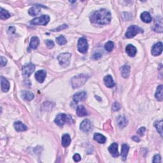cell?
Listing matches in <instances>:
<instances>
[{"instance_id":"obj_2","label":"cell","mask_w":163,"mask_h":163,"mask_svg":"<svg viewBox=\"0 0 163 163\" xmlns=\"http://www.w3.org/2000/svg\"><path fill=\"white\" fill-rule=\"evenodd\" d=\"M88 78L89 76L84 75V74H80V75L75 76L71 80V85L74 89L80 87L87 82Z\"/></svg>"},{"instance_id":"obj_31","label":"cell","mask_w":163,"mask_h":163,"mask_svg":"<svg viewBox=\"0 0 163 163\" xmlns=\"http://www.w3.org/2000/svg\"><path fill=\"white\" fill-rule=\"evenodd\" d=\"M10 17V14L7 10L3 9V8H0V18L1 19H7Z\"/></svg>"},{"instance_id":"obj_7","label":"cell","mask_w":163,"mask_h":163,"mask_svg":"<svg viewBox=\"0 0 163 163\" xmlns=\"http://www.w3.org/2000/svg\"><path fill=\"white\" fill-rule=\"evenodd\" d=\"M78 50L82 54H85L87 52L89 45L87 43V40L85 38H79L78 41Z\"/></svg>"},{"instance_id":"obj_1","label":"cell","mask_w":163,"mask_h":163,"mask_svg":"<svg viewBox=\"0 0 163 163\" xmlns=\"http://www.w3.org/2000/svg\"><path fill=\"white\" fill-rule=\"evenodd\" d=\"M111 19V13L107 9H100L96 11L91 17V21L94 24L105 25L108 24Z\"/></svg>"},{"instance_id":"obj_14","label":"cell","mask_w":163,"mask_h":163,"mask_svg":"<svg viewBox=\"0 0 163 163\" xmlns=\"http://www.w3.org/2000/svg\"><path fill=\"white\" fill-rule=\"evenodd\" d=\"M108 150H109L111 155L114 157H117L119 156L118 152V145L116 143H113L111 144L108 148Z\"/></svg>"},{"instance_id":"obj_4","label":"cell","mask_w":163,"mask_h":163,"mask_svg":"<svg viewBox=\"0 0 163 163\" xmlns=\"http://www.w3.org/2000/svg\"><path fill=\"white\" fill-rule=\"evenodd\" d=\"M143 32H144V30L141 28L137 26L136 25H133L128 28L125 36L127 38H131L135 36L137 34L142 33Z\"/></svg>"},{"instance_id":"obj_35","label":"cell","mask_w":163,"mask_h":163,"mask_svg":"<svg viewBox=\"0 0 163 163\" xmlns=\"http://www.w3.org/2000/svg\"><path fill=\"white\" fill-rule=\"evenodd\" d=\"M7 63V59L4 58L3 56H1V58H0V65H1V67L5 66V65Z\"/></svg>"},{"instance_id":"obj_20","label":"cell","mask_w":163,"mask_h":163,"mask_svg":"<svg viewBox=\"0 0 163 163\" xmlns=\"http://www.w3.org/2000/svg\"><path fill=\"white\" fill-rule=\"evenodd\" d=\"M155 97L157 100L159 101H162L163 99V86L162 85H160L157 88V91L155 94Z\"/></svg>"},{"instance_id":"obj_27","label":"cell","mask_w":163,"mask_h":163,"mask_svg":"<svg viewBox=\"0 0 163 163\" xmlns=\"http://www.w3.org/2000/svg\"><path fill=\"white\" fill-rule=\"evenodd\" d=\"M71 138L70 136L68 134H65L62 137V145L64 147H66L69 146L71 143Z\"/></svg>"},{"instance_id":"obj_38","label":"cell","mask_w":163,"mask_h":163,"mask_svg":"<svg viewBox=\"0 0 163 163\" xmlns=\"http://www.w3.org/2000/svg\"><path fill=\"white\" fill-rule=\"evenodd\" d=\"M112 109L114 111H117L120 109V105L118 102L114 103L112 106Z\"/></svg>"},{"instance_id":"obj_10","label":"cell","mask_w":163,"mask_h":163,"mask_svg":"<svg viewBox=\"0 0 163 163\" xmlns=\"http://www.w3.org/2000/svg\"><path fill=\"white\" fill-rule=\"evenodd\" d=\"M91 126H92V124H91V122L89 120L85 119L80 124V130L82 131L83 132L87 133L91 130Z\"/></svg>"},{"instance_id":"obj_42","label":"cell","mask_w":163,"mask_h":163,"mask_svg":"<svg viewBox=\"0 0 163 163\" xmlns=\"http://www.w3.org/2000/svg\"><path fill=\"white\" fill-rule=\"evenodd\" d=\"M101 57V54H99L98 53H96L95 54H94L93 56V58L94 59H98L99 58H100Z\"/></svg>"},{"instance_id":"obj_9","label":"cell","mask_w":163,"mask_h":163,"mask_svg":"<svg viewBox=\"0 0 163 163\" xmlns=\"http://www.w3.org/2000/svg\"><path fill=\"white\" fill-rule=\"evenodd\" d=\"M162 52V42L157 43L152 48V54L154 56H159Z\"/></svg>"},{"instance_id":"obj_26","label":"cell","mask_w":163,"mask_h":163,"mask_svg":"<svg viewBox=\"0 0 163 163\" xmlns=\"http://www.w3.org/2000/svg\"><path fill=\"white\" fill-rule=\"evenodd\" d=\"M129 150V147L127 144H123L122 145L121 156H122V159L123 161H125V160L126 159Z\"/></svg>"},{"instance_id":"obj_43","label":"cell","mask_w":163,"mask_h":163,"mask_svg":"<svg viewBox=\"0 0 163 163\" xmlns=\"http://www.w3.org/2000/svg\"><path fill=\"white\" fill-rule=\"evenodd\" d=\"M132 140H133V141L136 142H139L140 141V140L138 138V137H137V136L132 137Z\"/></svg>"},{"instance_id":"obj_8","label":"cell","mask_w":163,"mask_h":163,"mask_svg":"<svg viewBox=\"0 0 163 163\" xmlns=\"http://www.w3.org/2000/svg\"><path fill=\"white\" fill-rule=\"evenodd\" d=\"M35 70V65L30 63L27 64L22 66V75L25 78H28L33 73Z\"/></svg>"},{"instance_id":"obj_33","label":"cell","mask_w":163,"mask_h":163,"mask_svg":"<svg viewBox=\"0 0 163 163\" xmlns=\"http://www.w3.org/2000/svg\"><path fill=\"white\" fill-rule=\"evenodd\" d=\"M113 47H114V44L113 42L111 41L108 42L107 44L105 45V50H107L108 52H111V51H112V50L113 49Z\"/></svg>"},{"instance_id":"obj_24","label":"cell","mask_w":163,"mask_h":163,"mask_svg":"<svg viewBox=\"0 0 163 163\" xmlns=\"http://www.w3.org/2000/svg\"><path fill=\"white\" fill-rule=\"evenodd\" d=\"M76 114L79 117H84L87 115L88 113L84 106L80 105L76 108Z\"/></svg>"},{"instance_id":"obj_13","label":"cell","mask_w":163,"mask_h":163,"mask_svg":"<svg viewBox=\"0 0 163 163\" xmlns=\"http://www.w3.org/2000/svg\"><path fill=\"white\" fill-rule=\"evenodd\" d=\"M153 30L158 33L162 32V22L161 17H157L155 20V24H154Z\"/></svg>"},{"instance_id":"obj_22","label":"cell","mask_w":163,"mask_h":163,"mask_svg":"<svg viewBox=\"0 0 163 163\" xmlns=\"http://www.w3.org/2000/svg\"><path fill=\"white\" fill-rule=\"evenodd\" d=\"M21 96L24 100L26 101H31L34 98V94L31 92L28 91H23L21 93Z\"/></svg>"},{"instance_id":"obj_11","label":"cell","mask_w":163,"mask_h":163,"mask_svg":"<svg viewBox=\"0 0 163 163\" xmlns=\"http://www.w3.org/2000/svg\"><path fill=\"white\" fill-rule=\"evenodd\" d=\"M87 98V93L85 91H81V92L77 93L73 95V101L76 103H78L80 101H84Z\"/></svg>"},{"instance_id":"obj_6","label":"cell","mask_w":163,"mask_h":163,"mask_svg":"<svg viewBox=\"0 0 163 163\" xmlns=\"http://www.w3.org/2000/svg\"><path fill=\"white\" fill-rule=\"evenodd\" d=\"M50 21V17L47 15H43L38 18L34 19L30 22L33 25H45Z\"/></svg>"},{"instance_id":"obj_37","label":"cell","mask_w":163,"mask_h":163,"mask_svg":"<svg viewBox=\"0 0 163 163\" xmlns=\"http://www.w3.org/2000/svg\"><path fill=\"white\" fill-rule=\"evenodd\" d=\"M145 132V127H140L139 129L137 131V133H138L139 135H140L141 136H144V134Z\"/></svg>"},{"instance_id":"obj_12","label":"cell","mask_w":163,"mask_h":163,"mask_svg":"<svg viewBox=\"0 0 163 163\" xmlns=\"http://www.w3.org/2000/svg\"><path fill=\"white\" fill-rule=\"evenodd\" d=\"M47 73L44 70H39L35 73V78L39 83H43L46 78Z\"/></svg>"},{"instance_id":"obj_39","label":"cell","mask_w":163,"mask_h":163,"mask_svg":"<svg viewBox=\"0 0 163 163\" xmlns=\"http://www.w3.org/2000/svg\"><path fill=\"white\" fill-rule=\"evenodd\" d=\"M73 159L75 162H79L81 160V157L78 154H75V155L73 156Z\"/></svg>"},{"instance_id":"obj_21","label":"cell","mask_w":163,"mask_h":163,"mask_svg":"<svg viewBox=\"0 0 163 163\" xmlns=\"http://www.w3.org/2000/svg\"><path fill=\"white\" fill-rule=\"evenodd\" d=\"M104 82L106 86L108 88H111L114 87V85H115L113 79L111 75L106 76L104 78Z\"/></svg>"},{"instance_id":"obj_34","label":"cell","mask_w":163,"mask_h":163,"mask_svg":"<svg viewBox=\"0 0 163 163\" xmlns=\"http://www.w3.org/2000/svg\"><path fill=\"white\" fill-rule=\"evenodd\" d=\"M45 44H46L47 47L48 48H52L54 46V43L52 40H45Z\"/></svg>"},{"instance_id":"obj_29","label":"cell","mask_w":163,"mask_h":163,"mask_svg":"<svg viewBox=\"0 0 163 163\" xmlns=\"http://www.w3.org/2000/svg\"><path fill=\"white\" fill-rule=\"evenodd\" d=\"M40 12L41 9L39 6L33 7L29 10V14L31 16H36L38 15V14H39V13Z\"/></svg>"},{"instance_id":"obj_36","label":"cell","mask_w":163,"mask_h":163,"mask_svg":"<svg viewBox=\"0 0 163 163\" xmlns=\"http://www.w3.org/2000/svg\"><path fill=\"white\" fill-rule=\"evenodd\" d=\"M153 162H156V163H159L161 162V157L158 154H157L154 157L153 159Z\"/></svg>"},{"instance_id":"obj_30","label":"cell","mask_w":163,"mask_h":163,"mask_svg":"<svg viewBox=\"0 0 163 163\" xmlns=\"http://www.w3.org/2000/svg\"><path fill=\"white\" fill-rule=\"evenodd\" d=\"M154 126H155L157 132L161 134V137H162V121L155 122V123H154Z\"/></svg>"},{"instance_id":"obj_5","label":"cell","mask_w":163,"mask_h":163,"mask_svg":"<svg viewBox=\"0 0 163 163\" xmlns=\"http://www.w3.org/2000/svg\"><path fill=\"white\" fill-rule=\"evenodd\" d=\"M71 54L70 53H62L58 56V61L60 65L63 67H67L70 65Z\"/></svg>"},{"instance_id":"obj_18","label":"cell","mask_w":163,"mask_h":163,"mask_svg":"<svg viewBox=\"0 0 163 163\" xmlns=\"http://www.w3.org/2000/svg\"><path fill=\"white\" fill-rule=\"evenodd\" d=\"M14 127H15V129L18 131V132H21V131H24L25 130H27V126L25 125H24L23 123L21 122V121H17L15 122H14L13 124Z\"/></svg>"},{"instance_id":"obj_40","label":"cell","mask_w":163,"mask_h":163,"mask_svg":"<svg viewBox=\"0 0 163 163\" xmlns=\"http://www.w3.org/2000/svg\"><path fill=\"white\" fill-rule=\"evenodd\" d=\"M68 26H67V25H66V24H64V25H60V26L58 28H56V29L55 30H53L52 31H61V30H64L66 29V28H67Z\"/></svg>"},{"instance_id":"obj_28","label":"cell","mask_w":163,"mask_h":163,"mask_svg":"<svg viewBox=\"0 0 163 163\" xmlns=\"http://www.w3.org/2000/svg\"><path fill=\"white\" fill-rule=\"evenodd\" d=\"M141 19L143 21L146 22V23H149L152 21V17L150 15V13L147 12H144L141 14Z\"/></svg>"},{"instance_id":"obj_32","label":"cell","mask_w":163,"mask_h":163,"mask_svg":"<svg viewBox=\"0 0 163 163\" xmlns=\"http://www.w3.org/2000/svg\"><path fill=\"white\" fill-rule=\"evenodd\" d=\"M56 42L58 44L60 45H63L66 44L67 40L65 38V37L64 36H59L58 38H56Z\"/></svg>"},{"instance_id":"obj_19","label":"cell","mask_w":163,"mask_h":163,"mask_svg":"<svg viewBox=\"0 0 163 163\" xmlns=\"http://www.w3.org/2000/svg\"><path fill=\"white\" fill-rule=\"evenodd\" d=\"M117 124L120 128H123L127 125L128 121L124 116H119L117 119Z\"/></svg>"},{"instance_id":"obj_41","label":"cell","mask_w":163,"mask_h":163,"mask_svg":"<svg viewBox=\"0 0 163 163\" xmlns=\"http://www.w3.org/2000/svg\"><path fill=\"white\" fill-rule=\"evenodd\" d=\"M15 32V28L13 27V26H11L8 28V33L9 34H12L14 33Z\"/></svg>"},{"instance_id":"obj_15","label":"cell","mask_w":163,"mask_h":163,"mask_svg":"<svg viewBox=\"0 0 163 163\" xmlns=\"http://www.w3.org/2000/svg\"><path fill=\"white\" fill-rule=\"evenodd\" d=\"M1 86L3 92L7 93L10 89V83L3 76L1 77Z\"/></svg>"},{"instance_id":"obj_23","label":"cell","mask_w":163,"mask_h":163,"mask_svg":"<svg viewBox=\"0 0 163 163\" xmlns=\"http://www.w3.org/2000/svg\"><path fill=\"white\" fill-rule=\"evenodd\" d=\"M94 140L99 144H105L107 142V138L105 136L99 133H95L94 134Z\"/></svg>"},{"instance_id":"obj_16","label":"cell","mask_w":163,"mask_h":163,"mask_svg":"<svg viewBox=\"0 0 163 163\" xmlns=\"http://www.w3.org/2000/svg\"><path fill=\"white\" fill-rule=\"evenodd\" d=\"M120 71L123 78H127L130 74V66L128 65H124L120 68Z\"/></svg>"},{"instance_id":"obj_25","label":"cell","mask_w":163,"mask_h":163,"mask_svg":"<svg viewBox=\"0 0 163 163\" xmlns=\"http://www.w3.org/2000/svg\"><path fill=\"white\" fill-rule=\"evenodd\" d=\"M40 44L39 38L37 36H33L31 39V42L30 44V47L33 49H36L38 47Z\"/></svg>"},{"instance_id":"obj_3","label":"cell","mask_w":163,"mask_h":163,"mask_svg":"<svg viewBox=\"0 0 163 163\" xmlns=\"http://www.w3.org/2000/svg\"><path fill=\"white\" fill-rule=\"evenodd\" d=\"M71 121H72V119L70 116L64 113H60L56 116L54 122L59 126L62 127L66 123L71 122Z\"/></svg>"},{"instance_id":"obj_17","label":"cell","mask_w":163,"mask_h":163,"mask_svg":"<svg viewBox=\"0 0 163 163\" xmlns=\"http://www.w3.org/2000/svg\"><path fill=\"white\" fill-rule=\"evenodd\" d=\"M125 51H126V53L128 54V56L130 57H134L137 52L136 47L131 44L127 45L126 48H125Z\"/></svg>"}]
</instances>
